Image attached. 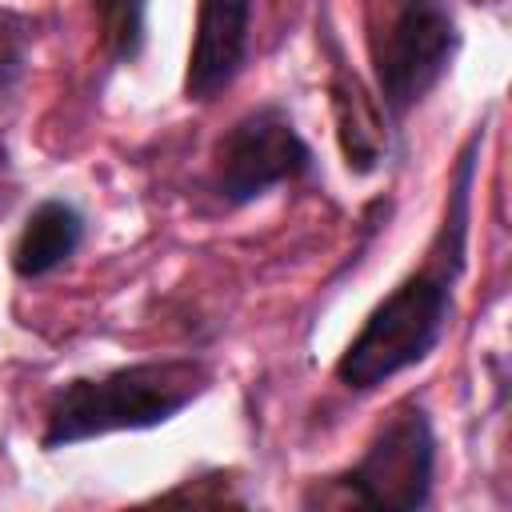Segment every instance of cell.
I'll return each mask as SVG.
<instances>
[{
    "label": "cell",
    "instance_id": "6da1fadb",
    "mask_svg": "<svg viewBox=\"0 0 512 512\" xmlns=\"http://www.w3.org/2000/svg\"><path fill=\"white\" fill-rule=\"evenodd\" d=\"M484 132L468 140L456 164L448 212L436 236V248L424 268L404 276L364 320V328L352 336V344L336 360V380L352 392H372L400 376L404 368L432 356L440 344L448 320H452V292L464 268V236H468V196L476 176V152Z\"/></svg>",
    "mask_w": 512,
    "mask_h": 512
},
{
    "label": "cell",
    "instance_id": "7a4b0ae2",
    "mask_svg": "<svg viewBox=\"0 0 512 512\" xmlns=\"http://www.w3.org/2000/svg\"><path fill=\"white\" fill-rule=\"evenodd\" d=\"M208 388V368L200 360H144L124 364L104 376L68 380L44 420V448H68L108 432H136L168 424Z\"/></svg>",
    "mask_w": 512,
    "mask_h": 512
},
{
    "label": "cell",
    "instance_id": "3957f363",
    "mask_svg": "<svg viewBox=\"0 0 512 512\" xmlns=\"http://www.w3.org/2000/svg\"><path fill=\"white\" fill-rule=\"evenodd\" d=\"M456 48L460 28L444 0H400L388 28L372 40V68L384 112L400 120L408 108H416L452 68Z\"/></svg>",
    "mask_w": 512,
    "mask_h": 512
},
{
    "label": "cell",
    "instance_id": "277c9868",
    "mask_svg": "<svg viewBox=\"0 0 512 512\" xmlns=\"http://www.w3.org/2000/svg\"><path fill=\"white\" fill-rule=\"evenodd\" d=\"M432 468H436L432 420L420 404H400L376 428L364 456L336 480L364 508L416 512L432 496Z\"/></svg>",
    "mask_w": 512,
    "mask_h": 512
},
{
    "label": "cell",
    "instance_id": "5b68a950",
    "mask_svg": "<svg viewBox=\"0 0 512 512\" xmlns=\"http://www.w3.org/2000/svg\"><path fill=\"white\" fill-rule=\"evenodd\" d=\"M312 168V148L296 132L292 116L264 104L240 116L216 144V192L228 204H248L268 188L296 180Z\"/></svg>",
    "mask_w": 512,
    "mask_h": 512
},
{
    "label": "cell",
    "instance_id": "8992f818",
    "mask_svg": "<svg viewBox=\"0 0 512 512\" xmlns=\"http://www.w3.org/2000/svg\"><path fill=\"white\" fill-rule=\"evenodd\" d=\"M248 28H252V0H200L196 40L184 72L188 100H212L236 80L248 56Z\"/></svg>",
    "mask_w": 512,
    "mask_h": 512
},
{
    "label": "cell",
    "instance_id": "52a82bcc",
    "mask_svg": "<svg viewBox=\"0 0 512 512\" xmlns=\"http://www.w3.org/2000/svg\"><path fill=\"white\" fill-rule=\"evenodd\" d=\"M80 240H84V216L68 200H44L28 212L12 244V268L24 280L48 276L80 248Z\"/></svg>",
    "mask_w": 512,
    "mask_h": 512
},
{
    "label": "cell",
    "instance_id": "ba28073f",
    "mask_svg": "<svg viewBox=\"0 0 512 512\" xmlns=\"http://www.w3.org/2000/svg\"><path fill=\"white\" fill-rule=\"evenodd\" d=\"M104 40L116 60H136L144 48V0H96Z\"/></svg>",
    "mask_w": 512,
    "mask_h": 512
}]
</instances>
